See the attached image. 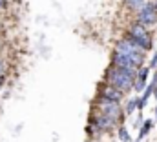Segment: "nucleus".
Returning a JSON list of instances; mask_svg holds the SVG:
<instances>
[{"instance_id": "f3484780", "label": "nucleus", "mask_w": 157, "mask_h": 142, "mask_svg": "<svg viewBox=\"0 0 157 142\" xmlns=\"http://www.w3.org/2000/svg\"><path fill=\"white\" fill-rule=\"evenodd\" d=\"M137 142H141V140H137Z\"/></svg>"}, {"instance_id": "ddd939ff", "label": "nucleus", "mask_w": 157, "mask_h": 142, "mask_svg": "<svg viewBox=\"0 0 157 142\" xmlns=\"http://www.w3.org/2000/svg\"><path fill=\"white\" fill-rule=\"evenodd\" d=\"M6 6V0H0V7H4Z\"/></svg>"}, {"instance_id": "4468645a", "label": "nucleus", "mask_w": 157, "mask_h": 142, "mask_svg": "<svg viewBox=\"0 0 157 142\" xmlns=\"http://www.w3.org/2000/svg\"><path fill=\"white\" fill-rule=\"evenodd\" d=\"M154 95H155V99H157V86H155V89H154Z\"/></svg>"}, {"instance_id": "2eb2a0df", "label": "nucleus", "mask_w": 157, "mask_h": 142, "mask_svg": "<svg viewBox=\"0 0 157 142\" xmlns=\"http://www.w3.org/2000/svg\"><path fill=\"white\" fill-rule=\"evenodd\" d=\"M0 73H2V64H0Z\"/></svg>"}, {"instance_id": "9b49d317", "label": "nucleus", "mask_w": 157, "mask_h": 142, "mask_svg": "<svg viewBox=\"0 0 157 142\" xmlns=\"http://www.w3.org/2000/svg\"><path fill=\"white\" fill-rule=\"evenodd\" d=\"M139 104V99H132L130 102H128V106H126V113H133L135 111V107Z\"/></svg>"}, {"instance_id": "1a4fd4ad", "label": "nucleus", "mask_w": 157, "mask_h": 142, "mask_svg": "<svg viewBox=\"0 0 157 142\" xmlns=\"http://www.w3.org/2000/svg\"><path fill=\"white\" fill-rule=\"evenodd\" d=\"M126 4H128L132 9H137V11H139V9L146 4V0H126Z\"/></svg>"}, {"instance_id": "f8f14e48", "label": "nucleus", "mask_w": 157, "mask_h": 142, "mask_svg": "<svg viewBox=\"0 0 157 142\" xmlns=\"http://www.w3.org/2000/svg\"><path fill=\"white\" fill-rule=\"evenodd\" d=\"M154 68H157V53L154 55V58H152V62H150V69H154Z\"/></svg>"}, {"instance_id": "a211bd4d", "label": "nucleus", "mask_w": 157, "mask_h": 142, "mask_svg": "<svg viewBox=\"0 0 157 142\" xmlns=\"http://www.w3.org/2000/svg\"><path fill=\"white\" fill-rule=\"evenodd\" d=\"M155 4H157V2H155Z\"/></svg>"}, {"instance_id": "f257e3e1", "label": "nucleus", "mask_w": 157, "mask_h": 142, "mask_svg": "<svg viewBox=\"0 0 157 142\" xmlns=\"http://www.w3.org/2000/svg\"><path fill=\"white\" fill-rule=\"evenodd\" d=\"M133 80H135V77L132 73L121 69L117 66H113L112 69L108 71V84L113 86V88H117L119 91H122V93L130 91L133 88Z\"/></svg>"}, {"instance_id": "20e7f679", "label": "nucleus", "mask_w": 157, "mask_h": 142, "mask_svg": "<svg viewBox=\"0 0 157 142\" xmlns=\"http://www.w3.org/2000/svg\"><path fill=\"white\" fill-rule=\"evenodd\" d=\"M137 20L143 26H154L157 22V4L155 2H146L139 9V13H137Z\"/></svg>"}, {"instance_id": "7ed1b4c3", "label": "nucleus", "mask_w": 157, "mask_h": 142, "mask_svg": "<svg viewBox=\"0 0 157 142\" xmlns=\"http://www.w3.org/2000/svg\"><path fill=\"white\" fill-rule=\"evenodd\" d=\"M128 38H132V40H133L139 47H143V49H150V47H152V38H150L148 31H146V26H143V24H139V22L130 28Z\"/></svg>"}, {"instance_id": "6e6552de", "label": "nucleus", "mask_w": 157, "mask_h": 142, "mask_svg": "<svg viewBox=\"0 0 157 142\" xmlns=\"http://www.w3.org/2000/svg\"><path fill=\"white\" fill-rule=\"evenodd\" d=\"M152 128H154V120H146V122H144V124H143V126L139 128V129H141V131H139V137L143 139L144 135H148Z\"/></svg>"}, {"instance_id": "0eeeda50", "label": "nucleus", "mask_w": 157, "mask_h": 142, "mask_svg": "<svg viewBox=\"0 0 157 142\" xmlns=\"http://www.w3.org/2000/svg\"><path fill=\"white\" fill-rule=\"evenodd\" d=\"M148 73H150V68H143V69L137 73V82L133 84V88L137 91H143L146 88V78H148Z\"/></svg>"}, {"instance_id": "dca6fc26", "label": "nucleus", "mask_w": 157, "mask_h": 142, "mask_svg": "<svg viewBox=\"0 0 157 142\" xmlns=\"http://www.w3.org/2000/svg\"><path fill=\"white\" fill-rule=\"evenodd\" d=\"M155 117H157V107H155Z\"/></svg>"}, {"instance_id": "9d476101", "label": "nucleus", "mask_w": 157, "mask_h": 142, "mask_svg": "<svg viewBox=\"0 0 157 142\" xmlns=\"http://www.w3.org/2000/svg\"><path fill=\"white\" fill-rule=\"evenodd\" d=\"M119 139H121L122 142H130L132 140V139H130V133H128V129H126L124 126L119 128Z\"/></svg>"}, {"instance_id": "423d86ee", "label": "nucleus", "mask_w": 157, "mask_h": 142, "mask_svg": "<svg viewBox=\"0 0 157 142\" xmlns=\"http://www.w3.org/2000/svg\"><path fill=\"white\" fill-rule=\"evenodd\" d=\"M121 97H122V91H119L117 88H113V86H110V84L102 89V99H108V100H115V102H119Z\"/></svg>"}, {"instance_id": "f03ea898", "label": "nucleus", "mask_w": 157, "mask_h": 142, "mask_svg": "<svg viewBox=\"0 0 157 142\" xmlns=\"http://www.w3.org/2000/svg\"><path fill=\"white\" fill-rule=\"evenodd\" d=\"M115 51L126 55V57H130V58L135 62V66H141L143 60H144V49L139 47L132 38H122V40H119L117 46H115Z\"/></svg>"}, {"instance_id": "39448f33", "label": "nucleus", "mask_w": 157, "mask_h": 142, "mask_svg": "<svg viewBox=\"0 0 157 142\" xmlns=\"http://www.w3.org/2000/svg\"><path fill=\"white\" fill-rule=\"evenodd\" d=\"M101 111H102L104 117L112 118L113 122H115L117 118H121V107H119V102H115V100L102 99V100H101Z\"/></svg>"}]
</instances>
